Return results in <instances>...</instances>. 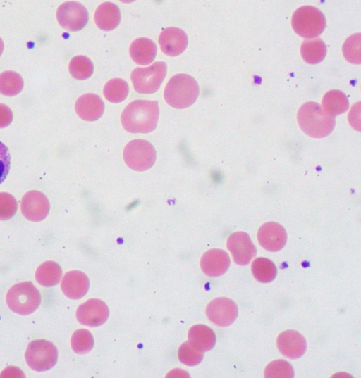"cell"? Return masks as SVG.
<instances>
[{
	"instance_id": "cell-1",
	"label": "cell",
	"mask_w": 361,
	"mask_h": 378,
	"mask_svg": "<svg viewBox=\"0 0 361 378\" xmlns=\"http://www.w3.org/2000/svg\"><path fill=\"white\" fill-rule=\"evenodd\" d=\"M159 115L157 101L135 100L123 111L121 121L130 133H149L155 130Z\"/></svg>"
},
{
	"instance_id": "cell-2",
	"label": "cell",
	"mask_w": 361,
	"mask_h": 378,
	"mask_svg": "<svg viewBox=\"0 0 361 378\" xmlns=\"http://www.w3.org/2000/svg\"><path fill=\"white\" fill-rule=\"evenodd\" d=\"M297 119L301 130L313 138H323L331 133L335 118L326 114L321 106L314 101L302 104L298 111Z\"/></svg>"
},
{
	"instance_id": "cell-3",
	"label": "cell",
	"mask_w": 361,
	"mask_h": 378,
	"mask_svg": "<svg viewBox=\"0 0 361 378\" xmlns=\"http://www.w3.org/2000/svg\"><path fill=\"white\" fill-rule=\"evenodd\" d=\"M197 81L188 74L180 73L170 78L164 92L166 103L177 109L192 105L199 95Z\"/></svg>"
},
{
	"instance_id": "cell-4",
	"label": "cell",
	"mask_w": 361,
	"mask_h": 378,
	"mask_svg": "<svg viewBox=\"0 0 361 378\" xmlns=\"http://www.w3.org/2000/svg\"><path fill=\"white\" fill-rule=\"evenodd\" d=\"M7 305L13 312L27 315L32 313L39 306L41 295L31 282L14 284L6 296Z\"/></svg>"
},
{
	"instance_id": "cell-5",
	"label": "cell",
	"mask_w": 361,
	"mask_h": 378,
	"mask_svg": "<svg viewBox=\"0 0 361 378\" xmlns=\"http://www.w3.org/2000/svg\"><path fill=\"white\" fill-rule=\"evenodd\" d=\"M291 25L298 35L313 39L320 35L326 26V19L322 11L312 6L298 8L293 14Z\"/></svg>"
},
{
	"instance_id": "cell-6",
	"label": "cell",
	"mask_w": 361,
	"mask_h": 378,
	"mask_svg": "<svg viewBox=\"0 0 361 378\" xmlns=\"http://www.w3.org/2000/svg\"><path fill=\"white\" fill-rule=\"evenodd\" d=\"M123 156L128 167L140 172L152 167L157 158L153 145L149 141L140 139L130 141L124 148Z\"/></svg>"
},
{
	"instance_id": "cell-7",
	"label": "cell",
	"mask_w": 361,
	"mask_h": 378,
	"mask_svg": "<svg viewBox=\"0 0 361 378\" xmlns=\"http://www.w3.org/2000/svg\"><path fill=\"white\" fill-rule=\"evenodd\" d=\"M167 71L166 64L157 61L147 68H136L130 75L135 90L140 94H153L157 92L164 80Z\"/></svg>"
},
{
	"instance_id": "cell-8",
	"label": "cell",
	"mask_w": 361,
	"mask_h": 378,
	"mask_svg": "<svg viewBox=\"0 0 361 378\" xmlns=\"http://www.w3.org/2000/svg\"><path fill=\"white\" fill-rule=\"evenodd\" d=\"M25 358L31 369L37 372H44L50 370L56 365L58 351L51 341L37 339L28 344Z\"/></svg>"
},
{
	"instance_id": "cell-9",
	"label": "cell",
	"mask_w": 361,
	"mask_h": 378,
	"mask_svg": "<svg viewBox=\"0 0 361 378\" xmlns=\"http://www.w3.org/2000/svg\"><path fill=\"white\" fill-rule=\"evenodd\" d=\"M56 18L62 27L75 32L82 30L86 25L89 15L82 4L75 1H68L59 6L56 11Z\"/></svg>"
},
{
	"instance_id": "cell-10",
	"label": "cell",
	"mask_w": 361,
	"mask_h": 378,
	"mask_svg": "<svg viewBox=\"0 0 361 378\" xmlns=\"http://www.w3.org/2000/svg\"><path fill=\"white\" fill-rule=\"evenodd\" d=\"M208 319L219 327L231 325L238 317V310L235 303L225 297L216 298L206 307Z\"/></svg>"
},
{
	"instance_id": "cell-11",
	"label": "cell",
	"mask_w": 361,
	"mask_h": 378,
	"mask_svg": "<svg viewBox=\"0 0 361 378\" xmlns=\"http://www.w3.org/2000/svg\"><path fill=\"white\" fill-rule=\"evenodd\" d=\"M50 204L47 197L41 191L27 192L20 203V210L25 218L32 222L43 220L49 214Z\"/></svg>"
},
{
	"instance_id": "cell-12",
	"label": "cell",
	"mask_w": 361,
	"mask_h": 378,
	"mask_svg": "<svg viewBox=\"0 0 361 378\" xmlns=\"http://www.w3.org/2000/svg\"><path fill=\"white\" fill-rule=\"evenodd\" d=\"M227 248L234 262L239 265H247L257 254V249L249 235L244 232L231 234L227 239Z\"/></svg>"
},
{
	"instance_id": "cell-13",
	"label": "cell",
	"mask_w": 361,
	"mask_h": 378,
	"mask_svg": "<svg viewBox=\"0 0 361 378\" xmlns=\"http://www.w3.org/2000/svg\"><path fill=\"white\" fill-rule=\"evenodd\" d=\"M109 311L106 303L97 298H91L79 305L76 311L78 320L84 325L97 327L108 319Z\"/></svg>"
},
{
	"instance_id": "cell-14",
	"label": "cell",
	"mask_w": 361,
	"mask_h": 378,
	"mask_svg": "<svg viewBox=\"0 0 361 378\" xmlns=\"http://www.w3.org/2000/svg\"><path fill=\"white\" fill-rule=\"evenodd\" d=\"M257 239L260 246L271 252L278 251L283 248L287 240V234L282 225L275 222L264 223L257 232Z\"/></svg>"
},
{
	"instance_id": "cell-15",
	"label": "cell",
	"mask_w": 361,
	"mask_h": 378,
	"mask_svg": "<svg viewBox=\"0 0 361 378\" xmlns=\"http://www.w3.org/2000/svg\"><path fill=\"white\" fill-rule=\"evenodd\" d=\"M159 43L164 53L176 56L185 51L188 39L183 30L172 27L162 30L159 37Z\"/></svg>"
},
{
	"instance_id": "cell-16",
	"label": "cell",
	"mask_w": 361,
	"mask_h": 378,
	"mask_svg": "<svg viewBox=\"0 0 361 378\" xmlns=\"http://www.w3.org/2000/svg\"><path fill=\"white\" fill-rule=\"evenodd\" d=\"M276 344L280 353L290 359L300 358L307 348L306 341L303 336L293 329L281 332L278 336Z\"/></svg>"
},
{
	"instance_id": "cell-17",
	"label": "cell",
	"mask_w": 361,
	"mask_h": 378,
	"mask_svg": "<svg viewBox=\"0 0 361 378\" xmlns=\"http://www.w3.org/2000/svg\"><path fill=\"white\" fill-rule=\"evenodd\" d=\"M230 262L229 256L225 251L213 248L202 255L200 259V267L206 275L216 277L227 271Z\"/></svg>"
},
{
	"instance_id": "cell-18",
	"label": "cell",
	"mask_w": 361,
	"mask_h": 378,
	"mask_svg": "<svg viewBox=\"0 0 361 378\" xmlns=\"http://www.w3.org/2000/svg\"><path fill=\"white\" fill-rule=\"evenodd\" d=\"M89 286L90 282L87 275L78 270L66 272L61 284L63 293L71 299L83 297L88 291Z\"/></svg>"
},
{
	"instance_id": "cell-19",
	"label": "cell",
	"mask_w": 361,
	"mask_h": 378,
	"mask_svg": "<svg viewBox=\"0 0 361 378\" xmlns=\"http://www.w3.org/2000/svg\"><path fill=\"white\" fill-rule=\"evenodd\" d=\"M75 108L77 115L81 119L86 121H94L103 115L104 103L98 95L88 93L78 99Z\"/></svg>"
},
{
	"instance_id": "cell-20",
	"label": "cell",
	"mask_w": 361,
	"mask_h": 378,
	"mask_svg": "<svg viewBox=\"0 0 361 378\" xmlns=\"http://www.w3.org/2000/svg\"><path fill=\"white\" fill-rule=\"evenodd\" d=\"M94 18L99 29L112 30L118 25L121 20L119 8L112 2H104L96 9Z\"/></svg>"
},
{
	"instance_id": "cell-21",
	"label": "cell",
	"mask_w": 361,
	"mask_h": 378,
	"mask_svg": "<svg viewBox=\"0 0 361 378\" xmlns=\"http://www.w3.org/2000/svg\"><path fill=\"white\" fill-rule=\"evenodd\" d=\"M129 52L135 63L142 65H148L155 58L157 46L152 40L140 37L131 43Z\"/></svg>"
},
{
	"instance_id": "cell-22",
	"label": "cell",
	"mask_w": 361,
	"mask_h": 378,
	"mask_svg": "<svg viewBox=\"0 0 361 378\" xmlns=\"http://www.w3.org/2000/svg\"><path fill=\"white\" fill-rule=\"evenodd\" d=\"M216 334L204 325H195L188 332V341L201 351L211 350L216 344Z\"/></svg>"
},
{
	"instance_id": "cell-23",
	"label": "cell",
	"mask_w": 361,
	"mask_h": 378,
	"mask_svg": "<svg viewBox=\"0 0 361 378\" xmlns=\"http://www.w3.org/2000/svg\"><path fill=\"white\" fill-rule=\"evenodd\" d=\"M321 107L326 114L334 117L348 110V99L343 92L330 90L324 95Z\"/></svg>"
},
{
	"instance_id": "cell-24",
	"label": "cell",
	"mask_w": 361,
	"mask_h": 378,
	"mask_svg": "<svg viewBox=\"0 0 361 378\" xmlns=\"http://www.w3.org/2000/svg\"><path fill=\"white\" fill-rule=\"evenodd\" d=\"M62 276L60 265L54 261H46L36 270L35 279L37 283L44 287L56 285Z\"/></svg>"
},
{
	"instance_id": "cell-25",
	"label": "cell",
	"mask_w": 361,
	"mask_h": 378,
	"mask_svg": "<svg viewBox=\"0 0 361 378\" xmlns=\"http://www.w3.org/2000/svg\"><path fill=\"white\" fill-rule=\"evenodd\" d=\"M300 53L305 62L316 64L324 58L326 47L324 42L319 38L305 40L300 46Z\"/></svg>"
},
{
	"instance_id": "cell-26",
	"label": "cell",
	"mask_w": 361,
	"mask_h": 378,
	"mask_svg": "<svg viewBox=\"0 0 361 378\" xmlns=\"http://www.w3.org/2000/svg\"><path fill=\"white\" fill-rule=\"evenodd\" d=\"M251 270L254 277L262 283L271 282L277 273L274 263L265 258H255L252 263Z\"/></svg>"
},
{
	"instance_id": "cell-27",
	"label": "cell",
	"mask_w": 361,
	"mask_h": 378,
	"mask_svg": "<svg viewBox=\"0 0 361 378\" xmlns=\"http://www.w3.org/2000/svg\"><path fill=\"white\" fill-rule=\"evenodd\" d=\"M23 87L21 75L14 71L6 70L0 74V93L12 96L20 92Z\"/></svg>"
},
{
	"instance_id": "cell-28",
	"label": "cell",
	"mask_w": 361,
	"mask_h": 378,
	"mask_svg": "<svg viewBox=\"0 0 361 378\" xmlns=\"http://www.w3.org/2000/svg\"><path fill=\"white\" fill-rule=\"evenodd\" d=\"M129 92L128 83L121 78H114L106 82L103 93L111 103H120L126 99Z\"/></svg>"
},
{
	"instance_id": "cell-29",
	"label": "cell",
	"mask_w": 361,
	"mask_h": 378,
	"mask_svg": "<svg viewBox=\"0 0 361 378\" xmlns=\"http://www.w3.org/2000/svg\"><path fill=\"white\" fill-rule=\"evenodd\" d=\"M68 69L71 75L75 79L82 80L92 75L94 66L89 58L84 56H76L71 60Z\"/></svg>"
},
{
	"instance_id": "cell-30",
	"label": "cell",
	"mask_w": 361,
	"mask_h": 378,
	"mask_svg": "<svg viewBox=\"0 0 361 378\" xmlns=\"http://www.w3.org/2000/svg\"><path fill=\"white\" fill-rule=\"evenodd\" d=\"M178 356L182 363L188 366H195L203 359L204 352L188 341L180 346Z\"/></svg>"
},
{
	"instance_id": "cell-31",
	"label": "cell",
	"mask_w": 361,
	"mask_h": 378,
	"mask_svg": "<svg viewBox=\"0 0 361 378\" xmlns=\"http://www.w3.org/2000/svg\"><path fill=\"white\" fill-rule=\"evenodd\" d=\"M71 348L77 353L89 352L94 346V339L92 334L85 329L74 332L71 339Z\"/></svg>"
},
{
	"instance_id": "cell-32",
	"label": "cell",
	"mask_w": 361,
	"mask_h": 378,
	"mask_svg": "<svg viewBox=\"0 0 361 378\" xmlns=\"http://www.w3.org/2000/svg\"><path fill=\"white\" fill-rule=\"evenodd\" d=\"M264 377L292 378L294 371L292 365L285 360H276L267 365L264 370Z\"/></svg>"
},
{
	"instance_id": "cell-33",
	"label": "cell",
	"mask_w": 361,
	"mask_h": 378,
	"mask_svg": "<svg viewBox=\"0 0 361 378\" xmlns=\"http://www.w3.org/2000/svg\"><path fill=\"white\" fill-rule=\"evenodd\" d=\"M343 53L348 61L355 64L360 63V33L354 34L345 40Z\"/></svg>"
},
{
	"instance_id": "cell-34",
	"label": "cell",
	"mask_w": 361,
	"mask_h": 378,
	"mask_svg": "<svg viewBox=\"0 0 361 378\" xmlns=\"http://www.w3.org/2000/svg\"><path fill=\"white\" fill-rule=\"evenodd\" d=\"M18 203L16 199L7 192H0V220H7L16 213Z\"/></svg>"
},
{
	"instance_id": "cell-35",
	"label": "cell",
	"mask_w": 361,
	"mask_h": 378,
	"mask_svg": "<svg viewBox=\"0 0 361 378\" xmlns=\"http://www.w3.org/2000/svg\"><path fill=\"white\" fill-rule=\"evenodd\" d=\"M11 158L8 148L0 141V184L6 178L10 170Z\"/></svg>"
},
{
	"instance_id": "cell-36",
	"label": "cell",
	"mask_w": 361,
	"mask_h": 378,
	"mask_svg": "<svg viewBox=\"0 0 361 378\" xmlns=\"http://www.w3.org/2000/svg\"><path fill=\"white\" fill-rule=\"evenodd\" d=\"M13 120V113L10 108L4 103H0V128L8 126Z\"/></svg>"
},
{
	"instance_id": "cell-37",
	"label": "cell",
	"mask_w": 361,
	"mask_h": 378,
	"mask_svg": "<svg viewBox=\"0 0 361 378\" xmlns=\"http://www.w3.org/2000/svg\"><path fill=\"white\" fill-rule=\"evenodd\" d=\"M25 377L23 372L15 367H9L6 368L0 374V377Z\"/></svg>"
},
{
	"instance_id": "cell-38",
	"label": "cell",
	"mask_w": 361,
	"mask_h": 378,
	"mask_svg": "<svg viewBox=\"0 0 361 378\" xmlns=\"http://www.w3.org/2000/svg\"><path fill=\"white\" fill-rule=\"evenodd\" d=\"M169 374H171V375H169L168 377H179L181 375L182 377H186L185 374L188 375V374L185 372H183L180 370V369H176L173 371H171Z\"/></svg>"
},
{
	"instance_id": "cell-39",
	"label": "cell",
	"mask_w": 361,
	"mask_h": 378,
	"mask_svg": "<svg viewBox=\"0 0 361 378\" xmlns=\"http://www.w3.org/2000/svg\"><path fill=\"white\" fill-rule=\"evenodd\" d=\"M4 50V42L1 38L0 37V56L1 55Z\"/></svg>"
}]
</instances>
